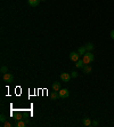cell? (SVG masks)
<instances>
[{
  "label": "cell",
  "instance_id": "1",
  "mask_svg": "<svg viewBox=\"0 0 114 127\" xmlns=\"http://www.w3.org/2000/svg\"><path fill=\"white\" fill-rule=\"evenodd\" d=\"M82 60H83L84 64H90L91 62H94V60H95V56H94V54H92L91 52H87L83 55Z\"/></svg>",
  "mask_w": 114,
  "mask_h": 127
},
{
  "label": "cell",
  "instance_id": "2",
  "mask_svg": "<svg viewBox=\"0 0 114 127\" xmlns=\"http://www.w3.org/2000/svg\"><path fill=\"white\" fill-rule=\"evenodd\" d=\"M58 94H59V97H61V99H67V97L70 96V92H69L67 88H61Z\"/></svg>",
  "mask_w": 114,
  "mask_h": 127
},
{
  "label": "cell",
  "instance_id": "3",
  "mask_svg": "<svg viewBox=\"0 0 114 127\" xmlns=\"http://www.w3.org/2000/svg\"><path fill=\"white\" fill-rule=\"evenodd\" d=\"M2 80H4L5 83H7V84H10V83H13V80H14V76L12 75V73H5V75H2Z\"/></svg>",
  "mask_w": 114,
  "mask_h": 127
},
{
  "label": "cell",
  "instance_id": "4",
  "mask_svg": "<svg viewBox=\"0 0 114 127\" xmlns=\"http://www.w3.org/2000/svg\"><path fill=\"white\" fill-rule=\"evenodd\" d=\"M71 75L70 73H67V72H63V73H61V79L62 81H64V83H69L71 80Z\"/></svg>",
  "mask_w": 114,
  "mask_h": 127
},
{
  "label": "cell",
  "instance_id": "5",
  "mask_svg": "<svg viewBox=\"0 0 114 127\" xmlns=\"http://www.w3.org/2000/svg\"><path fill=\"white\" fill-rule=\"evenodd\" d=\"M70 60L73 62H76L80 60V54L78 52H71L70 54Z\"/></svg>",
  "mask_w": 114,
  "mask_h": 127
},
{
  "label": "cell",
  "instance_id": "6",
  "mask_svg": "<svg viewBox=\"0 0 114 127\" xmlns=\"http://www.w3.org/2000/svg\"><path fill=\"white\" fill-rule=\"evenodd\" d=\"M82 71H83L84 75H89V73H91L92 68L89 65V64H84V66L82 68Z\"/></svg>",
  "mask_w": 114,
  "mask_h": 127
},
{
  "label": "cell",
  "instance_id": "7",
  "mask_svg": "<svg viewBox=\"0 0 114 127\" xmlns=\"http://www.w3.org/2000/svg\"><path fill=\"white\" fill-rule=\"evenodd\" d=\"M40 1L41 0H27V4L30 5L31 7H37L40 4Z\"/></svg>",
  "mask_w": 114,
  "mask_h": 127
},
{
  "label": "cell",
  "instance_id": "8",
  "mask_svg": "<svg viewBox=\"0 0 114 127\" xmlns=\"http://www.w3.org/2000/svg\"><path fill=\"white\" fill-rule=\"evenodd\" d=\"M82 124H83V126H91L92 123H91V119L88 118V117H86V118L82 119Z\"/></svg>",
  "mask_w": 114,
  "mask_h": 127
},
{
  "label": "cell",
  "instance_id": "9",
  "mask_svg": "<svg viewBox=\"0 0 114 127\" xmlns=\"http://www.w3.org/2000/svg\"><path fill=\"white\" fill-rule=\"evenodd\" d=\"M59 89H61V83H58V81H55V83H53V91L59 92Z\"/></svg>",
  "mask_w": 114,
  "mask_h": 127
},
{
  "label": "cell",
  "instance_id": "10",
  "mask_svg": "<svg viewBox=\"0 0 114 127\" xmlns=\"http://www.w3.org/2000/svg\"><path fill=\"white\" fill-rule=\"evenodd\" d=\"M26 121L25 120H23V119H21V120H17V123L15 124V126L16 127H25V125H26Z\"/></svg>",
  "mask_w": 114,
  "mask_h": 127
},
{
  "label": "cell",
  "instance_id": "11",
  "mask_svg": "<svg viewBox=\"0 0 114 127\" xmlns=\"http://www.w3.org/2000/svg\"><path fill=\"white\" fill-rule=\"evenodd\" d=\"M75 66H76L78 69H80V68L82 69V68L84 66V62H83V60H79V61H76V62H75Z\"/></svg>",
  "mask_w": 114,
  "mask_h": 127
},
{
  "label": "cell",
  "instance_id": "12",
  "mask_svg": "<svg viewBox=\"0 0 114 127\" xmlns=\"http://www.w3.org/2000/svg\"><path fill=\"white\" fill-rule=\"evenodd\" d=\"M84 47H86V49H87V52H91L92 49L95 48L94 44H91V42H88V44H86V45H84Z\"/></svg>",
  "mask_w": 114,
  "mask_h": 127
},
{
  "label": "cell",
  "instance_id": "13",
  "mask_svg": "<svg viewBox=\"0 0 114 127\" xmlns=\"http://www.w3.org/2000/svg\"><path fill=\"white\" fill-rule=\"evenodd\" d=\"M78 53H79L80 55H82V56H83L84 54L87 53V49H86V47H84V46H82V47H80V48L78 49Z\"/></svg>",
  "mask_w": 114,
  "mask_h": 127
},
{
  "label": "cell",
  "instance_id": "14",
  "mask_svg": "<svg viewBox=\"0 0 114 127\" xmlns=\"http://www.w3.org/2000/svg\"><path fill=\"white\" fill-rule=\"evenodd\" d=\"M50 97L53 99V100H57L58 97H59V94H58V92H56V91H54L51 94H50Z\"/></svg>",
  "mask_w": 114,
  "mask_h": 127
},
{
  "label": "cell",
  "instance_id": "15",
  "mask_svg": "<svg viewBox=\"0 0 114 127\" xmlns=\"http://www.w3.org/2000/svg\"><path fill=\"white\" fill-rule=\"evenodd\" d=\"M0 71H1V73H2V75H5V73H7V72H8V68H7L6 65H2V66H1V69H0Z\"/></svg>",
  "mask_w": 114,
  "mask_h": 127
},
{
  "label": "cell",
  "instance_id": "16",
  "mask_svg": "<svg viewBox=\"0 0 114 127\" xmlns=\"http://www.w3.org/2000/svg\"><path fill=\"white\" fill-rule=\"evenodd\" d=\"M14 117H15V119H16V120H21V119H22V114L17 112V113L14 114Z\"/></svg>",
  "mask_w": 114,
  "mask_h": 127
},
{
  "label": "cell",
  "instance_id": "17",
  "mask_svg": "<svg viewBox=\"0 0 114 127\" xmlns=\"http://www.w3.org/2000/svg\"><path fill=\"white\" fill-rule=\"evenodd\" d=\"M6 120H7L6 116H5V114H1V116H0V121H1V124H4Z\"/></svg>",
  "mask_w": 114,
  "mask_h": 127
},
{
  "label": "cell",
  "instance_id": "18",
  "mask_svg": "<svg viewBox=\"0 0 114 127\" xmlns=\"http://www.w3.org/2000/svg\"><path fill=\"white\" fill-rule=\"evenodd\" d=\"M71 77H72V78H76V77H78V72H76V71H72V72H71Z\"/></svg>",
  "mask_w": 114,
  "mask_h": 127
},
{
  "label": "cell",
  "instance_id": "19",
  "mask_svg": "<svg viewBox=\"0 0 114 127\" xmlns=\"http://www.w3.org/2000/svg\"><path fill=\"white\" fill-rule=\"evenodd\" d=\"M2 125H4V126H5V127H10V126H12V124L9 123L8 120H6V121H5V123H4V124H2Z\"/></svg>",
  "mask_w": 114,
  "mask_h": 127
},
{
  "label": "cell",
  "instance_id": "20",
  "mask_svg": "<svg viewBox=\"0 0 114 127\" xmlns=\"http://www.w3.org/2000/svg\"><path fill=\"white\" fill-rule=\"evenodd\" d=\"M92 126H98V121H97V120H94V121H92Z\"/></svg>",
  "mask_w": 114,
  "mask_h": 127
},
{
  "label": "cell",
  "instance_id": "21",
  "mask_svg": "<svg viewBox=\"0 0 114 127\" xmlns=\"http://www.w3.org/2000/svg\"><path fill=\"white\" fill-rule=\"evenodd\" d=\"M111 38H112V39H114V30L111 31Z\"/></svg>",
  "mask_w": 114,
  "mask_h": 127
},
{
  "label": "cell",
  "instance_id": "22",
  "mask_svg": "<svg viewBox=\"0 0 114 127\" xmlns=\"http://www.w3.org/2000/svg\"><path fill=\"white\" fill-rule=\"evenodd\" d=\"M41 1H46V0H41Z\"/></svg>",
  "mask_w": 114,
  "mask_h": 127
}]
</instances>
